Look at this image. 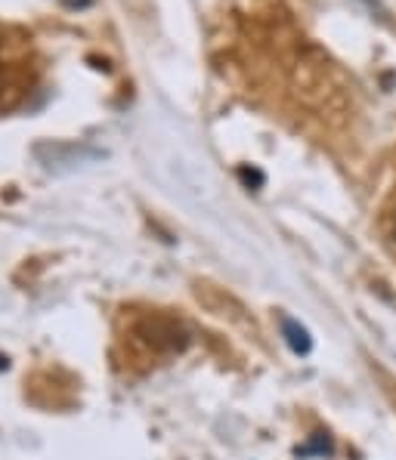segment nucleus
Here are the masks:
<instances>
[{"mask_svg":"<svg viewBox=\"0 0 396 460\" xmlns=\"http://www.w3.org/2000/svg\"><path fill=\"white\" fill-rule=\"evenodd\" d=\"M140 337L158 352H180L189 343V331L167 315H152L140 324Z\"/></svg>","mask_w":396,"mask_h":460,"instance_id":"f257e3e1","label":"nucleus"},{"mask_svg":"<svg viewBox=\"0 0 396 460\" xmlns=\"http://www.w3.org/2000/svg\"><path fill=\"white\" fill-rule=\"evenodd\" d=\"M282 334H285L288 346H292V349L297 352V356H303V352H310V334H307V331H303L297 322H292V318H285V322H282Z\"/></svg>","mask_w":396,"mask_h":460,"instance_id":"f03ea898","label":"nucleus"},{"mask_svg":"<svg viewBox=\"0 0 396 460\" xmlns=\"http://www.w3.org/2000/svg\"><path fill=\"white\" fill-rule=\"evenodd\" d=\"M328 448H331V445H328V438L320 436L313 445H307V448H303V455H313V451H328Z\"/></svg>","mask_w":396,"mask_h":460,"instance_id":"7ed1b4c3","label":"nucleus"},{"mask_svg":"<svg viewBox=\"0 0 396 460\" xmlns=\"http://www.w3.org/2000/svg\"><path fill=\"white\" fill-rule=\"evenodd\" d=\"M393 238H396V217H393Z\"/></svg>","mask_w":396,"mask_h":460,"instance_id":"20e7f679","label":"nucleus"}]
</instances>
